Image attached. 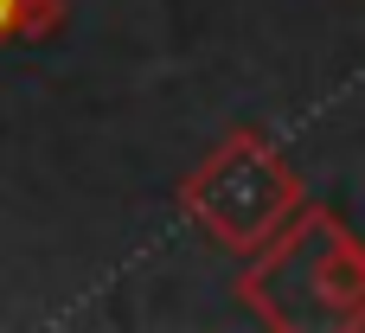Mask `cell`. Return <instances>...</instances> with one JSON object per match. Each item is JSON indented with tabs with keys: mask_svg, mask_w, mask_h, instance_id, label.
Returning a JSON list of instances; mask_svg holds the SVG:
<instances>
[{
	"mask_svg": "<svg viewBox=\"0 0 365 333\" xmlns=\"http://www.w3.org/2000/svg\"><path fill=\"white\" fill-rule=\"evenodd\" d=\"M250 314L269 327H365V250L334 212H295L244 276Z\"/></svg>",
	"mask_w": 365,
	"mask_h": 333,
	"instance_id": "obj_1",
	"label": "cell"
},
{
	"mask_svg": "<svg viewBox=\"0 0 365 333\" xmlns=\"http://www.w3.org/2000/svg\"><path fill=\"white\" fill-rule=\"evenodd\" d=\"M186 212H192V225L212 237V244H225V250H237V257H257L263 244H276L282 237V225L302 212V180L289 173V160L263 141V135H231L192 180H186Z\"/></svg>",
	"mask_w": 365,
	"mask_h": 333,
	"instance_id": "obj_2",
	"label": "cell"
},
{
	"mask_svg": "<svg viewBox=\"0 0 365 333\" xmlns=\"http://www.w3.org/2000/svg\"><path fill=\"white\" fill-rule=\"evenodd\" d=\"M64 32V0H0V45L6 39H51Z\"/></svg>",
	"mask_w": 365,
	"mask_h": 333,
	"instance_id": "obj_3",
	"label": "cell"
}]
</instances>
